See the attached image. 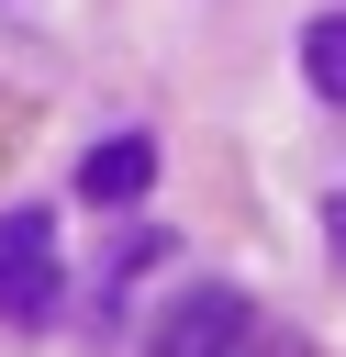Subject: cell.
<instances>
[{
	"mask_svg": "<svg viewBox=\"0 0 346 357\" xmlns=\"http://www.w3.org/2000/svg\"><path fill=\"white\" fill-rule=\"evenodd\" d=\"M145 346H156V357H246V346H257V301H246L234 279H190V290L156 312Z\"/></svg>",
	"mask_w": 346,
	"mask_h": 357,
	"instance_id": "6da1fadb",
	"label": "cell"
},
{
	"mask_svg": "<svg viewBox=\"0 0 346 357\" xmlns=\"http://www.w3.org/2000/svg\"><path fill=\"white\" fill-rule=\"evenodd\" d=\"M145 190H156V145H145V134H112V145L78 156V201L123 212V201H145Z\"/></svg>",
	"mask_w": 346,
	"mask_h": 357,
	"instance_id": "3957f363",
	"label": "cell"
},
{
	"mask_svg": "<svg viewBox=\"0 0 346 357\" xmlns=\"http://www.w3.org/2000/svg\"><path fill=\"white\" fill-rule=\"evenodd\" d=\"M324 245L346 257V190H324Z\"/></svg>",
	"mask_w": 346,
	"mask_h": 357,
	"instance_id": "5b68a950",
	"label": "cell"
},
{
	"mask_svg": "<svg viewBox=\"0 0 346 357\" xmlns=\"http://www.w3.org/2000/svg\"><path fill=\"white\" fill-rule=\"evenodd\" d=\"M301 78H313L324 100H346V11H313V22H301Z\"/></svg>",
	"mask_w": 346,
	"mask_h": 357,
	"instance_id": "277c9868",
	"label": "cell"
},
{
	"mask_svg": "<svg viewBox=\"0 0 346 357\" xmlns=\"http://www.w3.org/2000/svg\"><path fill=\"white\" fill-rule=\"evenodd\" d=\"M56 290H67V268H56V212H45V201H11V212H0V324H45Z\"/></svg>",
	"mask_w": 346,
	"mask_h": 357,
	"instance_id": "7a4b0ae2",
	"label": "cell"
}]
</instances>
